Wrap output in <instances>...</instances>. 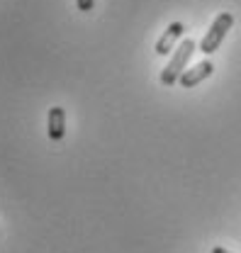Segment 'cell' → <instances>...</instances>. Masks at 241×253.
Returning a JSON list of instances; mask_svg holds the SVG:
<instances>
[{
	"mask_svg": "<svg viewBox=\"0 0 241 253\" xmlns=\"http://www.w3.org/2000/svg\"><path fill=\"white\" fill-rule=\"evenodd\" d=\"M232 25H234V17H232V12H219L217 17H214V22H212L210 32L205 34V39L200 42V51L202 54H214L217 49H219V44L224 42V37L229 34V30H232Z\"/></svg>",
	"mask_w": 241,
	"mask_h": 253,
	"instance_id": "obj_2",
	"label": "cell"
},
{
	"mask_svg": "<svg viewBox=\"0 0 241 253\" xmlns=\"http://www.w3.org/2000/svg\"><path fill=\"white\" fill-rule=\"evenodd\" d=\"M76 5H78L81 12H91L93 5H95V0H76Z\"/></svg>",
	"mask_w": 241,
	"mask_h": 253,
	"instance_id": "obj_6",
	"label": "cell"
},
{
	"mask_svg": "<svg viewBox=\"0 0 241 253\" xmlns=\"http://www.w3.org/2000/svg\"><path fill=\"white\" fill-rule=\"evenodd\" d=\"M212 253H229L227 249H222V246H217V249H212Z\"/></svg>",
	"mask_w": 241,
	"mask_h": 253,
	"instance_id": "obj_7",
	"label": "cell"
},
{
	"mask_svg": "<svg viewBox=\"0 0 241 253\" xmlns=\"http://www.w3.org/2000/svg\"><path fill=\"white\" fill-rule=\"evenodd\" d=\"M195 49H197V46H195L193 39H183L181 44H178V49H176L173 56H171V63L161 71V83H163V85H173V83L181 81V76L185 73V63L190 61V56H193Z\"/></svg>",
	"mask_w": 241,
	"mask_h": 253,
	"instance_id": "obj_1",
	"label": "cell"
},
{
	"mask_svg": "<svg viewBox=\"0 0 241 253\" xmlns=\"http://www.w3.org/2000/svg\"><path fill=\"white\" fill-rule=\"evenodd\" d=\"M66 134V112L63 107H51L49 110V139L61 141Z\"/></svg>",
	"mask_w": 241,
	"mask_h": 253,
	"instance_id": "obj_5",
	"label": "cell"
},
{
	"mask_svg": "<svg viewBox=\"0 0 241 253\" xmlns=\"http://www.w3.org/2000/svg\"><path fill=\"white\" fill-rule=\"evenodd\" d=\"M212 71H214V66L212 61H200L197 66H193V68H188L185 73L181 76V83L183 88H193V85H197V83H202L205 78H210Z\"/></svg>",
	"mask_w": 241,
	"mask_h": 253,
	"instance_id": "obj_3",
	"label": "cell"
},
{
	"mask_svg": "<svg viewBox=\"0 0 241 253\" xmlns=\"http://www.w3.org/2000/svg\"><path fill=\"white\" fill-rule=\"evenodd\" d=\"M183 32H185L183 22H173V25H168V30L163 32V34H161V39L156 42V54H158V56L171 54V49L176 46V42L183 37Z\"/></svg>",
	"mask_w": 241,
	"mask_h": 253,
	"instance_id": "obj_4",
	"label": "cell"
}]
</instances>
